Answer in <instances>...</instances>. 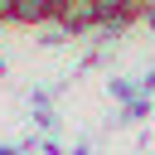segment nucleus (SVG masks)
Returning a JSON list of instances; mask_svg holds the SVG:
<instances>
[{"instance_id": "f257e3e1", "label": "nucleus", "mask_w": 155, "mask_h": 155, "mask_svg": "<svg viewBox=\"0 0 155 155\" xmlns=\"http://www.w3.org/2000/svg\"><path fill=\"white\" fill-rule=\"evenodd\" d=\"M53 24H58L68 39H82V34H97V29H102V15H97L92 0H58Z\"/></svg>"}, {"instance_id": "7ed1b4c3", "label": "nucleus", "mask_w": 155, "mask_h": 155, "mask_svg": "<svg viewBox=\"0 0 155 155\" xmlns=\"http://www.w3.org/2000/svg\"><path fill=\"white\" fill-rule=\"evenodd\" d=\"M53 15H58V0H15V24H24V29L53 24Z\"/></svg>"}, {"instance_id": "20e7f679", "label": "nucleus", "mask_w": 155, "mask_h": 155, "mask_svg": "<svg viewBox=\"0 0 155 155\" xmlns=\"http://www.w3.org/2000/svg\"><path fill=\"white\" fill-rule=\"evenodd\" d=\"M0 24H15V0H0Z\"/></svg>"}, {"instance_id": "f03ea898", "label": "nucleus", "mask_w": 155, "mask_h": 155, "mask_svg": "<svg viewBox=\"0 0 155 155\" xmlns=\"http://www.w3.org/2000/svg\"><path fill=\"white\" fill-rule=\"evenodd\" d=\"M97 5V15H102V24H111V29H126V24H136V19H145V10H140V0H92Z\"/></svg>"}]
</instances>
